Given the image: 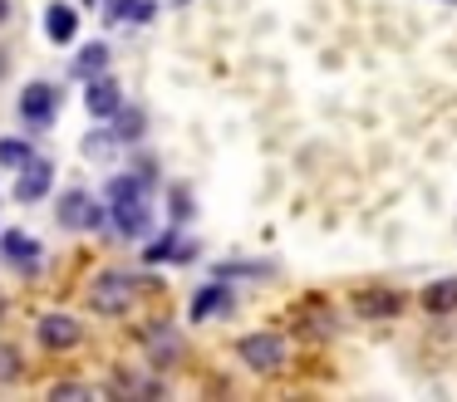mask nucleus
<instances>
[{
    "label": "nucleus",
    "instance_id": "nucleus-13",
    "mask_svg": "<svg viewBox=\"0 0 457 402\" xmlns=\"http://www.w3.org/2000/svg\"><path fill=\"white\" fill-rule=\"evenodd\" d=\"M45 29H50L54 45H70V39L79 35V10H70V5H50V15H45Z\"/></svg>",
    "mask_w": 457,
    "mask_h": 402
},
{
    "label": "nucleus",
    "instance_id": "nucleus-11",
    "mask_svg": "<svg viewBox=\"0 0 457 402\" xmlns=\"http://www.w3.org/2000/svg\"><path fill=\"white\" fill-rule=\"evenodd\" d=\"M143 127H148L143 108H133V103H119V108H113V127H109V133L119 137V147H123V143H138Z\"/></svg>",
    "mask_w": 457,
    "mask_h": 402
},
{
    "label": "nucleus",
    "instance_id": "nucleus-5",
    "mask_svg": "<svg viewBox=\"0 0 457 402\" xmlns=\"http://www.w3.org/2000/svg\"><path fill=\"white\" fill-rule=\"evenodd\" d=\"M35 339L45 349H74L79 343V319H70V314H40L35 319Z\"/></svg>",
    "mask_w": 457,
    "mask_h": 402
},
{
    "label": "nucleus",
    "instance_id": "nucleus-12",
    "mask_svg": "<svg viewBox=\"0 0 457 402\" xmlns=\"http://www.w3.org/2000/svg\"><path fill=\"white\" fill-rule=\"evenodd\" d=\"M143 260H148V265H158V260H192V241H182L178 231H168V235H158V241L143 250Z\"/></svg>",
    "mask_w": 457,
    "mask_h": 402
},
{
    "label": "nucleus",
    "instance_id": "nucleus-9",
    "mask_svg": "<svg viewBox=\"0 0 457 402\" xmlns=\"http://www.w3.org/2000/svg\"><path fill=\"white\" fill-rule=\"evenodd\" d=\"M398 309H403V299H398L394 290H364V294H354V314H359V319H394Z\"/></svg>",
    "mask_w": 457,
    "mask_h": 402
},
{
    "label": "nucleus",
    "instance_id": "nucleus-21",
    "mask_svg": "<svg viewBox=\"0 0 457 402\" xmlns=\"http://www.w3.org/2000/svg\"><path fill=\"white\" fill-rule=\"evenodd\" d=\"M172 216H192V196H187V186H172Z\"/></svg>",
    "mask_w": 457,
    "mask_h": 402
},
{
    "label": "nucleus",
    "instance_id": "nucleus-16",
    "mask_svg": "<svg viewBox=\"0 0 457 402\" xmlns=\"http://www.w3.org/2000/svg\"><path fill=\"white\" fill-rule=\"evenodd\" d=\"M423 304H428L433 314H453V309H457V280L428 284V290H423Z\"/></svg>",
    "mask_w": 457,
    "mask_h": 402
},
{
    "label": "nucleus",
    "instance_id": "nucleus-27",
    "mask_svg": "<svg viewBox=\"0 0 457 402\" xmlns=\"http://www.w3.org/2000/svg\"><path fill=\"white\" fill-rule=\"evenodd\" d=\"M79 5H94V0H79Z\"/></svg>",
    "mask_w": 457,
    "mask_h": 402
},
{
    "label": "nucleus",
    "instance_id": "nucleus-25",
    "mask_svg": "<svg viewBox=\"0 0 457 402\" xmlns=\"http://www.w3.org/2000/svg\"><path fill=\"white\" fill-rule=\"evenodd\" d=\"M5 20H11V0H0V25H5Z\"/></svg>",
    "mask_w": 457,
    "mask_h": 402
},
{
    "label": "nucleus",
    "instance_id": "nucleus-26",
    "mask_svg": "<svg viewBox=\"0 0 457 402\" xmlns=\"http://www.w3.org/2000/svg\"><path fill=\"white\" fill-rule=\"evenodd\" d=\"M0 319H5V294H0Z\"/></svg>",
    "mask_w": 457,
    "mask_h": 402
},
{
    "label": "nucleus",
    "instance_id": "nucleus-20",
    "mask_svg": "<svg viewBox=\"0 0 457 402\" xmlns=\"http://www.w3.org/2000/svg\"><path fill=\"white\" fill-rule=\"evenodd\" d=\"M21 378V353L11 343H0V382H15Z\"/></svg>",
    "mask_w": 457,
    "mask_h": 402
},
{
    "label": "nucleus",
    "instance_id": "nucleus-17",
    "mask_svg": "<svg viewBox=\"0 0 457 402\" xmlns=\"http://www.w3.org/2000/svg\"><path fill=\"white\" fill-rule=\"evenodd\" d=\"M148 349H153V363H168V358H178V333H168L158 324V329L148 333Z\"/></svg>",
    "mask_w": 457,
    "mask_h": 402
},
{
    "label": "nucleus",
    "instance_id": "nucleus-22",
    "mask_svg": "<svg viewBox=\"0 0 457 402\" xmlns=\"http://www.w3.org/2000/svg\"><path fill=\"white\" fill-rule=\"evenodd\" d=\"M104 15H109V25H119V20L133 15V0H109V10H104Z\"/></svg>",
    "mask_w": 457,
    "mask_h": 402
},
{
    "label": "nucleus",
    "instance_id": "nucleus-10",
    "mask_svg": "<svg viewBox=\"0 0 457 402\" xmlns=\"http://www.w3.org/2000/svg\"><path fill=\"white\" fill-rule=\"evenodd\" d=\"M0 255H5L11 265H21V270L40 265V245H35L25 231H5V235H0Z\"/></svg>",
    "mask_w": 457,
    "mask_h": 402
},
{
    "label": "nucleus",
    "instance_id": "nucleus-8",
    "mask_svg": "<svg viewBox=\"0 0 457 402\" xmlns=\"http://www.w3.org/2000/svg\"><path fill=\"white\" fill-rule=\"evenodd\" d=\"M123 103V88H119V78H109V74H94L89 78V88H84V108H89L94 118H113V108Z\"/></svg>",
    "mask_w": 457,
    "mask_h": 402
},
{
    "label": "nucleus",
    "instance_id": "nucleus-6",
    "mask_svg": "<svg viewBox=\"0 0 457 402\" xmlns=\"http://www.w3.org/2000/svg\"><path fill=\"white\" fill-rule=\"evenodd\" d=\"M50 186H54V162L30 157V162L21 167V182H15V201H40Z\"/></svg>",
    "mask_w": 457,
    "mask_h": 402
},
{
    "label": "nucleus",
    "instance_id": "nucleus-24",
    "mask_svg": "<svg viewBox=\"0 0 457 402\" xmlns=\"http://www.w3.org/2000/svg\"><path fill=\"white\" fill-rule=\"evenodd\" d=\"M11 74V54H5V49H0V78Z\"/></svg>",
    "mask_w": 457,
    "mask_h": 402
},
{
    "label": "nucleus",
    "instance_id": "nucleus-1",
    "mask_svg": "<svg viewBox=\"0 0 457 402\" xmlns=\"http://www.w3.org/2000/svg\"><path fill=\"white\" fill-rule=\"evenodd\" d=\"M148 192L153 182H143L138 172H119L109 176V216L113 226H119V235H143V226H148Z\"/></svg>",
    "mask_w": 457,
    "mask_h": 402
},
{
    "label": "nucleus",
    "instance_id": "nucleus-2",
    "mask_svg": "<svg viewBox=\"0 0 457 402\" xmlns=\"http://www.w3.org/2000/svg\"><path fill=\"white\" fill-rule=\"evenodd\" d=\"M89 304H94L99 314H109V319L129 314V309H133V280H129V275H119V270L99 275V280L89 284Z\"/></svg>",
    "mask_w": 457,
    "mask_h": 402
},
{
    "label": "nucleus",
    "instance_id": "nucleus-28",
    "mask_svg": "<svg viewBox=\"0 0 457 402\" xmlns=\"http://www.w3.org/2000/svg\"><path fill=\"white\" fill-rule=\"evenodd\" d=\"M443 5H457V0H443Z\"/></svg>",
    "mask_w": 457,
    "mask_h": 402
},
{
    "label": "nucleus",
    "instance_id": "nucleus-15",
    "mask_svg": "<svg viewBox=\"0 0 457 402\" xmlns=\"http://www.w3.org/2000/svg\"><path fill=\"white\" fill-rule=\"evenodd\" d=\"M74 78H94V74H104L109 69V45H84L79 54H74Z\"/></svg>",
    "mask_w": 457,
    "mask_h": 402
},
{
    "label": "nucleus",
    "instance_id": "nucleus-19",
    "mask_svg": "<svg viewBox=\"0 0 457 402\" xmlns=\"http://www.w3.org/2000/svg\"><path fill=\"white\" fill-rule=\"evenodd\" d=\"M84 152H89V157H113V152H119V137H113V133H89V137H84Z\"/></svg>",
    "mask_w": 457,
    "mask_h": 402
},
{
    "label": "nucleus",
    "instance_id": "nucleus-3",
    "mask_svg": "<svg viewBox=\"0 0 457 402\" xmlns=\"http://www.w3.org/2000/svg\"><path fill=\"white\" fill-rule=\"evenodd\" d=\"M241 363L251 373H276L286 363V339L280 333H246L241 339Z\"/></svg>",
    "mask_w": 457,
    "mask_h": 402
},
{
    "label": "nucleus",
    "instance_id": "nucleus-4",
    "mask_svg": "<svg viewBox=\"0 0 457 402\" xmlns=\"http://www.w3.org/2000/svg\"><path fill=\"white\" fill-rule=\"evenodd\" d=\"M104 216H109V211H104L89 192H64L60 196V226H64V231H99Z\"/></svg>",
    "mask_w": 457,
    "mask_h": 402
},
{
    "label": "nucleus",
    "instance_id": "nucleus-7",
    "mask_svg": "<svg viewBox=\"0 0 457 402\" xmlns=\"http://www.w3.org/2000/svg\"><path fill=\"white\" fill-rule=\"evenodd\" d=\"M54 108H60V94H54L50 84H30V88L21 94V118H25L30 127H45V123L54 118Z\"/></svg>",
    "mask_w": 457,
    "mask_h": 402
},
{
    "label": "nucleus",
    "instance_id": "nucleus-14",
    "mask_svg": "<svg viewBox=\"0 0 457 402\" xmlns=\"http://www.w3.org/2000/svg\"><path fill=\"white\" fill-rule=\"evenodd\" d=\"M227 304H231L227 284H202V290H197V299H192V324H202L207 314L227 309Z\"/></svg>",
    "mask_w": 457,
    "mask_h": 402
},
{
    "label": "nucleus",
    "instance_id": "nucleus-23",
    "mask_svg": "<svg viewBox=\"0 0 457 402\" xmlns=\"http://www.w3.org/2000/svg\"><path fill=\"white\" fill-rule=\"evenodd\" d=\"M54 398H89V388H84V382H60Z\"/></svg>",
    "mask_w": 457,
    "mask_h": 402
},
{
    "label": "nucleus",
    "instance_id": "nucleus-18",
    "mask_svg": "<svg viewBox=\"0 0 457 402\" xmlns=\"http://www.w3.org/2000/svg\"><path fill=\"white\" fill-rule=\"evenodd\" d=\"M30 143H21V137H0V167H25L30 162Z\"/></svg>",
    "mask_w": 457,
    "mask_h": 402
}]
</instances>
